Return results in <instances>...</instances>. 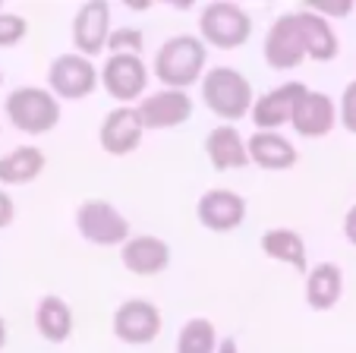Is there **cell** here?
<instances>
[{"label":"cell","mask_w":356,"mask_h":353,"mask_svg":"<svg viewBox=\"0 0 356 353\" xmlns=\"http://www.w3.org/2000/svg\"><path fill=\"white\" fill-rule=\"evenodd\" d=\"M205 61H209V47L199 35H174L158 47L152 73L164 88L186 92L189 86H195L202 79Z\"/></svg>","instance_id":"cell-2"},{"label":"cell","mask_w":356,"mask_h":353,"mask_svg":"<svg viewBox=\"0 0 356 353\" xmlns=\"http://www.w3.org/2000/svg\"><path fill=\"white\" fill-rule=\"evenodd\" d=\"M44 164H47V158L41 148L19 146L0 158V183H3V187H26V183H35L41 177V171H44Z\"/></svg>","instance_id":"cell-22"},{"label":"cell","mask_w":356,"mask_h":353,"mask_svg":"<svg viewBox=\"0 0 356 353\" xmlns=\"http://www.w3.org/2000/svg\"><path fill=\"white\" fill-rule=\"evenodd\" d=\"M337 35L312 10H296V13L277 16L265 35V63L271 70H296L302 61H334L337 57Z\"/></svg>","instance_id":"cell-1"},{"label":"cell","mask_w":356,"mask_h":353,"mask_svg":"<svg viewBox=\"0 0 356 353\" xmlns=\"http://www.w3.org/2000/svg\"><path fill=\"white\" fill-rule=\"evenodd\" d=\"M120 262L127 272L139 274V278H155V274L168 272L170 265V246L161 237L142 233V237H129L120 246Z\"/></svg>","instance_id":"cell-15"},{"label":"cell","mask_w":356,"mask_h":353,"mask_svg":"<svg viewBox=\"0 0 356 353\" xmlns=\"http://www.w3.org/2000/svg\"><path fill=\"white\" fill-rule=\"evenodd\" d=\"M218 331L209 319H189L177 334V353H218Z\"/></svg>","instance_id":"cell-23"},{"label":"cell","mask_w":356,"mask_h":353,"mask_svg":"<svg viewBox=\"0 0 356 353\" xmlns=\"http://www.w3.org/2000/svg\"><path fill=\"white\" fill-rule=\"evenodd\" d=\"M262 253L275 262L296 268L300 274H309V256H306V240L290 227H271L262 233Z\"/></svg>","instance_id":"cell-20"},{"label":"cell","mask_w":356,"mask_h":353,"mask_svg":"<svg viewBox=\"0 0 356 353\" xmlns=\"http://www.w3.org/2000/svg\"><path fill=\"white\" fill-rule=\"evenodd\" d=\"M306 10H312V13H318L322 19H328V16H347V13H353V3H306Z\"/></svg>","instance_id":"cell-27"},{"label":"cell","mask_w":356,"mask_h":353,"mask_svg":"<svg viewBox=\"0 0 356 353\" xmlns=\"http://www.w3.org/2000/svg\"><path fill=\"white\" fill-rule=\"evenodd\" d=\"M343 293V272L334 262H318L316 268H309L306 274V303L316 313H328L337 306Z\"/></svg>","instance_id":"cell-19"},{"label":"cell","mask_w":356,"mask_h":353,"mask_svg":"<svg viewBox=\"0 0 356 353\" xmlns=\"http://www.w3.org/2000/svg\"><path fill=\"white\" fill-rule=\"evenodd\" d=\"M139 117L145 130H174L193 117V98L180 88H161L139 101Z\"/></svg>","instance_id":"cell-13"},{"label":"cell","mask_w":356,"mask_h":353,"mask_svg":"<svg viewBox=\"0 0 356 353\" xmlns=\"http://www.w3.org/2000/svg\"><path fill=\"white\" fill-rule=\"evenodd\" d=\"M29 35V22L19 13H3L0 10V47H13Z\"/></svg>","instance_id":"cell-25"},{"label":"cell","mask_w":356,"mask_h":353,"mask_svg":"<svg viewBox=\"0 0 356 353\" xmlns=\"http://www.w3.org/2000/svg\"><path fill=\"white\" fill-rule=\"evenodd\" d=\"M0 10H3V7H0Z\"/></svg>","instance_id":"cell-33"},{"label":"cell","mask_w":356,"mask_h":353,"mask_svg":"<svg viewBox=\"0 0 356 353\" xmlns=\"http://www.w3.org/2000/svg\"><path fill=\"white\" fill-rule=\"evenodd\" d=\"M111 3H101V0H86L79 7V13L73 16V45L76 54L82 57H98L101 51H108L111 41Z\"/></svg>","instance_id":"cell-10"},{"label":"cell","mask_w":356,"mask_h":353,"mask_svg":"<svg viewBox=\"0 0 356 353\" xmlns=\"http://www.w3.org/2000/svg\"><path fill=\"white\" fill-rule=\"evenodd\" d=\"M142 47H145V35H142L139 29L123 26V29L111 32V41H108L111 54H136V57H142Z\"/></svg>","instance_id":"cell-24"},{"label":"cell","mask_w":356,"mask_h":353,"mask_svg":"<svg viewBox=\"0 0 356 353\" xmlns=\"http://www.w3.org/2000/svg\"><path fill=\"white\" fill-rule=\"evenodd\" d=\"M218 353H240V347H236L234 338H224L221 344H218Z\"/></svg>","instance_id":"cell-30"},{"label":"cell","mask_w":356,"mask_h":353,"mask_svg":"<svg viewBox=\"0 0 356 353\" xmlns=\"http://www.w3.org/2000/svg\"><path fill=\"white\" fill-rule=\"evenodd\" d=\"M205 155L215 171H240L249 164V142L234 123H221L205 136Z\"/></svg>","instance_id":"cell-17"},{"label":"cell","mask_w":356,"mask_h":353,"mask_svg":"<svg viewBox=\"0 0 356 353\" xmlns=\"http://www.w3.org/2000/svg\"><path fill=\"white\" fill-rule=\"evenodd\" d=\"M195 218L211 233H230L246 221V199L234 189H209L195 202Z\"/></svg>","instance_id":"cell-11"},{"label":"cell","mask_w":356,"mask_h":353,"mask_svg":"<svg viewBox=\"0 0 356 353\" xmlns=\"http://www.w3.org/2000/svg\"><path fill=\"white\" fill-rule=\"evenodd\" d=\"M249 161L265 171H290L300 161V152L293 148V142L284 139L281 133H252L249 136Z\"/></svg>","instance_id":"cell-18"},{"label":"cell","mask_w":356,"mask_h":353,"mask_svg":"<svg viewBox=\"0 0 356 353\" xmlns=\"http://www.w3.org/2000/svg\"><path fill=\"white\" fill-rule=\"evenodd\" d=\"M309 88L302 82H284V86L265 92L262 98H256L252 104V123L259 127V133H277L284 123L293 120V107Z\"/></svg>","instance_id":"cell-14"},{"label":"cell","mask_w":356,"mask_h":353,"mask_svg":"<svg viewBox=\"0 0 356 353\" xmlns=\"http://www.w3.org/2000/svg\"><path fill=\"white\" fill-rule=\"evenodd\" d=\"M101 86L114 101L129 107V101L142 98L148 88V67L136 54H108L101 67Z\"/></svg>","instance_id":"cell-8"},{"label":"cell","mask_w":356,"mask_h":353,"mask_svg":"<svg viewBox=\"0 0 356 353\" xmlns=\"http://www.w3.org/2000/svg\"><path fill=\"white\" fill-rule=\"evenodd\" d=\"M47 86L57 98H67V101H82L98 88V70L88 57L82 54H60L51 61L47 67Z\"/></svg>","instance_id":"cell-7"},{"label":"cell","mask_w":356,"mask_h":353,"mask_svg":"<svg viewBox=\"0 0 356 353\" xmlns=\"http://www.w3.org/2000/svg\"><path fill=\"white\" fill-rule=\"evenodd\" d=\"M341 123L347 133H356V79L343 88V98H341Z\"/></svg>","instance_id":"cell-26"},{"label":"cell","mask_w":356,"mask_h":353,"mask_svg":"<svg viewBox=\"0 0 356 353\" xmlns=\"http://www.w3.org/2000/svg\"><path fill=\"white\" fill-rule=\"evenodd\" d=\"M252 35L249 13L234 0H211L199 13V38L221 51H236Z\"/></svg>","instance_id":"cell-5"},{"label":"cell","mask_w":356,"mask_h":353,"mask_svg":"<svg viewBox=\"0 0 356 353\" xmlns=\"http://www.w3.org/2000/svg\"><path fill=\"white\" fill-rule=\"evenodd\" d=\"M337 113H341V111L334 107V101H331L328 95H325V92H312V88H309V92L296 101L290 127H293L302 139H322V136H328L331 130H334Z\"/></svg>","instance_id":"cell-16"},{"label":"cell","mask_w":356,"mask_h":353,"mask_svg":"<svg viewBox=\"0 0 356 353\" xmlns=\"http://www.w3.org/2000/svg\"><path fill=\"white\" fill-rule=\"evenodd\" d=\"M3 344H7V322L0 319V350H3Z\"/></svg>","instance_id":"cell-31"},{"label":"cell","mask_w":356,"mask_h":353,"mask_svg":"<svg viewBox=\"0 0 356 353\" xmlns=\"http://www.w3.org/2000/svg\"><path fill=\"white\" fill-rule=\"evenodd\" d=\"M13 218H16V205H13V199H10L7 189H0V230L13 224Z\"/></svg>","instance_id":"cell-28"},{"label":"cell","mask_w":356,"mask_h":353,"mask_svg":"<svg viewBox=\"0 0 356 353\" xmlns=\"http://www.w3.org/2000/svg\"><path fill=\"white\" fill-rule=\"evenodd\" d=\"M35 328H38V334L47 344H63L73 334V309L67 306L63 297L47 293L35 306Z\"/></svg>","instance_id":"cell-21"},{"label":"cell","mask_w":356,"mask_h":353,"mask_svg":"<svg viewBox=\"0 0 356 353\" xmlns=\"http://www.w3.org/2000/svg\"><path fill=\"white\" fill-rule=\"evenodd\" d=\"M76 230L95 246H123L129 240V221L104 199H86L76 208Z\"/></svg>","instance_id":"cell-6"},{"label":"cell","mask_w":356,"mask_h":353,"mask_svg":"<svg viewBox=\"0 0 356 353\" xmlns=\"http://www.w3.org/2000/svg\"><path fill=\"white\" fill-rule=\"evenodd\" d=\"M0 82H3V73H0Z\"/></svg>","instance_id":"cell-32"},{"label":"cell","mask_w":356,"mask_h":353,"mask_svg":"<svg viewBox=\"0 0 356 353\" xmlns=\"http://www.w3.org/2000/svg\"><path fill=\"white\" fill-rule=\"evenodd\" d=\"M343 237H347V243H353L356 246V205L343 214Z\"/></svg>","instance_id":"cell-29"},{"label":"cell","mask_w":356,"mask_h":353,"mask_svg":"<svg viewBox=\"0 0 356 353\" xmlns=\"http://www.w3.org/2000/svg\"><path fill=\"white\" fill-rule=\"evenodd\" d=\"M161 309L148 300H127L114 313V338L123 344H152L161 334Z\"/></svg>","instance_id":"cell-9"},{"label":"cell","mask_w":356,"mask_h":353,"mask_svg":"<svg viewBox=\"0 0 356 353\" xmlns=\"http://www.w3.org/2000/svg\"><path fill=\"white\" fill-rule=\"evenodd\" d=\"M142 136H145V123L139 117V107H114V111L104 117L98 130V139H101V148L114 158H123V155H133L139 148Z\"/></svg>","instance_id":"cell-12"},{"label":"cell","mask_w":356,"mask_h":353,"mask_svg":"<svg viewBox=\"0 0 356 353\" xmlns=\"http://www.w3.org/2000/svg\"><path fill=\"white\" fill-rule=\"evenodd\" d=\"M3 113L19 133L44 136L60 123V98L51 88L41 86H19L7 95Z\"/></svg>","instance_id":"cell-3"},{"label":"cell","mask_w":356,"mask_h":353,"mask_svg":"<svg viewBox=\"0 0 356 353\" xmlns=\"http://www.w3.org/2000/svg\"><path fill=\"white\" fill-rule=\"evenodd\" d=\"M202 101L215 117L227 123L243 120L256 104L249 79L234 67H215L202 76Z\"/></svg>","instance_id":"cell-4"}]
</instances>
